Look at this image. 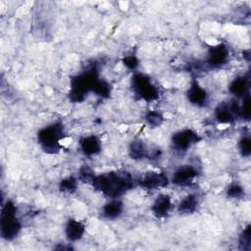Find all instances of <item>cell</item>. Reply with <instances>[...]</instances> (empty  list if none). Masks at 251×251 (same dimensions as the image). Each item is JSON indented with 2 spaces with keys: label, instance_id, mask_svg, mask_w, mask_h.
<instances>
[{
  "label": "cell",
  "instance_id": "obj_18",
  "mask_svg": "<svg viewBox=\"0 0 251 251\" xmlns=\"http://www.w3.org/2000/svg\"><path fill=\"white\" fill-rule=\"evenodd\" d=\"M150 148L145 144V142L141 139L132 140L128 146V155L131 159L135 161L149 159Z\"/></svg>",
  "mask_w": 251,
  "mask_h": 251
},
{
  "label": "cell",
  "instance_id": "obj_24",
  "mask_svg": "<svg viewBox=\"0 0 251 251\" xmlns=\"http://www.w3.org/2000/svg\"><path fill=\"white\" fill-rule=\"evenodd\" d=\"M244 187L239 183L232 182L226 187V196L231 199H240L244 197Z\"/></svg>",
  "mask_w": 251,
  "mask_h": 251
},
{
  "label": "cell",
  "instance_id": "obj_11",
  "mask_svg": "<svg viewBox=\"0 0 251 251\" xmlns=\"http://www.w3.org/2000/svg\"><path fill=\"white\" fill-rule=\"evenodd\" d=\"M174 209V203L170 195L161 193L153 201L151 212L157 219L167 218Z\"/></svg>",
  "mask_w": 251,
  "mask_h": 251
},
{
  "label": "cell",
  "instance_id": "obj_2",
  "mask_svg": "<svg viewBox=\"0 0 251 251\" xmlns=\"http://www.w3.org/2000/svg\"><path fill=\"white\" fill-rule=\"evenodd\" d=\"M99 71L96 63L91 64L80 74L71 78V90L69 99L73 103H80L85 100L87 94L92 92V88L99 78Z\"/></svg>",
  "mask_w": 251,
  "mask_h": 251
},
{
  "label": "cell",
  "instance_id": "obj_28",
  "mask_svg": "<svg viewBox=\"0 0 251 251\" xmlns=\"http://www.w3.org/2000/svg\"><path fill=\"white\" fill-rule=\"evenodd\" d=\"M54 249H57V250H73L74 247L69 242V243H65L63 245H58V246L54 247Z\"/></svg>",
  "mask_w": 251,
  "mask_h": 251
},
{
  "label": "cell",
  "instance_id": "obj_22",
  "mask_svg": "<svg viewBox=\"0 0 251 251\" xmlns=\"http://www.w3.org/2000/svg\"><path fill=\"white\" fill-rule=\"evenodd\" d=\"M95 173L92 170L91 167H89L88 165H82L77 172V179L80 182L83 183H87V184H91L92 180L95 177Z\"/></svg>",
  "mask_w": 251,
  "mask_h": 251
},
{
  "label": "cell",
  "instance_id": "obj_26",
  "mask_svg": "<svg viewBox=\"0 0 251 251\" xmlns=\"http://www.w3.org/2000/svg\"><path fill=\"white\" fill-rule=\"evenodd\" d=\"M238 150L242 157H249L251 154V139L249 135L242 136L238 141Z\"/></svg>",
  "mask_w": 251,
  "mask_h": 251
},
{
  "label": "cell",
  "instance_id": "obj_10",
  "mask_svg": "<svg viewBox=\"0 0 251 251\" xmlns=\"http://www.w3.org/2000/svg\"><path fill=\"white\" fill-rule=\"evenodd\" d=\"M229 58V51L226 45L220 43L211 46L207 52L206 62L212 69H220L224 67Z\"/></svg>",
  "mask_w": 251,
  "mask_h": 251
},
{
  "label": "cell",
  "instance_id": "obj_7",
  "mask_svg": "<svg viewBox=\"0 0 251 251\" xmlns=\"http://www.w3.org/2000/svg\"><path fill=\"white\" fill-rule=\"evenodd\" d=\"M199 174L200 173L195 166L188 164L181 165L174 171L170 181L176 186H188L194 182Z\"/></svg>",
  "mask_w": 251,
  "mask_h": 251
},
{
  "label": "cell",
  "instance_id": "obj_20",
  "mask_svg": "<svg viewBox=\"0 0 251 251\" xmlns=\"http://www.w3.org/2000/svg\"><path fill=\"white\" fill-rule=\"evenodd\" d=\"M111 91H112L111 84L107 80L101 77L97 79V81L95 82L92 88V93H94L95 95L101 98H109L111 95Z\"/></svg>",
  "mask_w": 251,
  "mask_h": 251
},
{
  "label": "cell",
  "instance_id": "obj_12",
  "mask_svg": "<svg viewBox=\"0 0 251 251\" xmlns=\"http://www.w3.org/2000/svg\"><path fill=\"white\" fill-rule=\"evenodd\" d=\"M186 98L190 104L196 107H205L209 101V94L203 86L193 80L186 91Z\"/></svg>",
  "mask_w": 251,
  "mask_h": 251
},
{
  "label": "cell",
  "instance_id": "obj_13",
  "mask_svg": "<svg viewBox=\"0 0 251 251\" xmlns=\"http://www.w3.org/2000/svg\"><path fill=\"white\" fill-rule=\"evenodd\" d=\"M85 231H86L85 225L78 220L71 218L65 224L64 233L67 241L70 243H75L79 241L84 236Z\"/></svg>",
  "mask_w": 251,
  "mask_h": 251
},
{
  "label": "cell",
  "instance_id": "obj_1",
  "mask_svg": "<svg viewBox=\"0 0 251 251\" xmlns=\"http://www.w3.org/2000/svg\"><path fill=\"white\" fill-rule=\"evenodd\" d=\"M91 185L110 199L121 198L134 186V178L127 172L112 171L96 175Z\"/></svg>",
  "mask_w": 251,
  "mask_h": 251
},
{
  "label": "cell",
  "instance_id": "obj_23",
  "mask_svg": "<svg viewBox=\"0 0 251 251\" xmlns=\"http://www.w3.org/2000/svg\"><path fill=\"white\" fill-rule=\"evenodd\" d=\"M238 246L240 250H250L251 248V226L247 225L238 237Z\"/></svg>",
  "mask_w": 251,
  "mask_h": 251
},
{
  "label": "cell",
  "instance_id": "obj_8",
  "mask_svg": "<svg viewBox=\"0 0 251 251\" xmlns=\"http://www.w3.org/2000/svg\"><path fill=\"white\" fill-rule=\"evenodd\" d=\"M240 104L232 100L230 102H223L215 109V119L220 124H232L239 118Z\"/></svg>",
  "mask_w": 251,
  "mask_h": 251
},
{
  "label": "cell",
  "instance_id": "obj_6",
  "mask_svg": "<svg viewBox=\"0 0 251 251\" xmlns=\"http://www.w3.org/2000/svg\"><path fill=\"white\" fill-rule=\"evenodd\" d=\"M202 137L191 128H183L174 132L171 136L173 149L178 152H185L200 142Z\"/></svg>",
  "mask_w": 251,
  "mask_h": 251
},
{
  "label": "cell",
  "instance_id": "obj_25",
  "mask_svg": "<svg viewBox=\"0 0 251 251\" xmlns=\"http://www.w3.org/2000/svg\"><path fill=\"white\" fill-rule=\"evenodd\" d=\"M242 99V103L240 104V113H239V119H242L244 121H249L251 116V106H250V95L247 94Z\"/></svg>",
  "mask_w": 251,
  "mask_h": 251
},
{
  "label": "cell",
  "instance_id": "obj_19",
  "mask_svg": "<svg viewBox=\"0 0 251 251\" xmlns=\"http://www.w3.org/2000/svg\"><path fill=\"white\" fill-rule=\"evenodd\" d=\"M78 179L74 176H69L62 178L59 182V190L62 193L66 194H73L76 191L78 186Z\"/></svg>",
  "mask_w": 251,
  "mask_h": 251
},
{
  "label": "cell",
  "instance_id": "obj_15",
  "mask_svg": "<svg viewBox=\"0 0 251 251\" xmlns=\"http://www.w3.org/2000/svg\"><path fill=\"white\" fill-rule=\"evenodd\" d=\"M124 210V202L120 198H112L103 205L101 209V216L106 220L114 221L123 215Z\"/></svg>",
  "mask_w": 251,
  "mask_h": 251
},
{
  "label": "cell",
  "instance_id": "obj_27",
  "mask_svg": "<svg viewBox=\"0 0 251 251\" xmlns=\"http://www.w3.org/2000/svg\"><path fill=\"white\" fill-rule=\"evenodd\" d=\"M122 63L123 65L127 69V70H130V71H135L138 66H139V59L137 58V56L133 53H130V54H127V55H125L122 59Z\"/></svg>",
  "mask_w": 251,
  "mask_h": 251
},
{
  "label": "cell",
  "instance_id": "obj_4",
  "mask_svg": "<svg viewBox=\"0 0 251 251\" xmlns=\"http://www.w3.org/2000/svg\"><path fill=\"white\" fill-rule=\"evenodd\" d=\"M37 142L46 154H57L63 148L61 141L65 138V128L61 123H53L42 128L36 133Z\"/></svg>",
  "mask_w": 251,
  "mask_h": 251
},
{
  "label": "cell",
  "instance_id": "obj_3",
  "mask_svg": "<svg viewBox=\"0 0 251 251\" xmlns=\"http://www.w3.org/2000/svg\"><path fill=\"white\" fill-rule=\"evenodd\" d=\"M22 230V222L18 217V207L12 200L2 204L0 215V234L7 241L14 240Z\"/></svg>",
  "mask_w": 251,
  "mask_h": 251
},
{
  "label": "cell",
  "instance_id": "obj_16",
  "mask_svg": "<svg viewBox=\"0 0 251 251\" xmlns=\"http://www.w3.org/2000/svg\"><path fill=\"white\" fill-rule=\"evenodd\" d=\"M249 85L250 81L248 75H238L230 81L228 85V91L235 98H243L249 94Z\"/></svg>",
  "mask_w": 251,
  "mask_h": 251
},
{
  "label": "cell",
  "instance_id": "obj_14",
  "mask_svg": "<svg viewBox=\"0 0 251 251\" xmlns=\"http://www.w3.org/2000/svg\"><path fill=\"white\" fill-rule=\"evenodd\" d=\"M78 144L82 154L87 157L98 155L102 150V141L97 135L94 134L81 137L78 141Z\"/></svg>",
  "mask_w": 251,
  "mask_h": 251
},
{
  "label": "cell",
  "instance_id": "obj_9",
  "mask_svg": "<svg viewBox=\"0 0 251 251\" xmlns=\"http://www.w3.org/2000/svg\"><path fill=\"white\" fill-rule=\"evenodd\" d=\"M137 181L141 187L148 190L165 188L171 182L169 176L165 173L155 171L146 172Z\"/></svg>",
  "mask_w": 251,
  "mask_h": 251
},
{
  "label": "cell",
  "instance_id": "obj_21",
  "mask_svg": "<svg viewBox=\"0 0 251 251\" xmlns=\"http://www.w3.org/2000/svg\"><path fill=\"white\" fill-rule=\"evenodd\" d=\"M144 120H145L146 124L149 126H151V127H158V126H160L164 123L165 118L162 115V113H160L158 111H155V110H151V111H148L145 114Z\"/></svg>",
  "mask_w": 251,
  "mask_h": 251
},
{
  "label": "cell",
  "instance_id": "obj_5",
  "mask_svg": "<svg viewBox=\"0 0 251 251\" xmlns=\"http://www.w3.org/2000/svg\"><path fill=\"white\" fill-rule=\"evenodd\" d=\"M130 86L133 93L146 102L155 101L159 98V89L151 77L143 73H134L130 78Z\"/></svg>",
  "mask_w": 251,
  "mask_h": 251
},
{
  "label": "cell",
  "instance_id": "obj_17",
  "mask_svg": "<svg viewBox=\"0 0 251 251\" xmlns=\"http://www.w3.org/2000/svg\"><path fill=\"white\" fill-rule=\"evenodd\" d=\"M199 207V197L197 194L190 193L181 198L178 202L176 210L181 215L194 214Z\"/></svg>",
  "mask_w": 251,
  "mask_h": 251
}]
</instances>
